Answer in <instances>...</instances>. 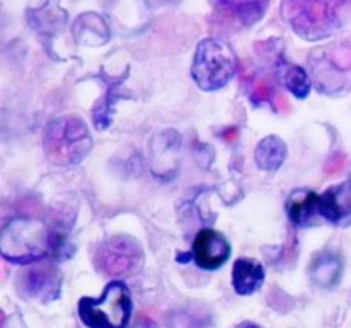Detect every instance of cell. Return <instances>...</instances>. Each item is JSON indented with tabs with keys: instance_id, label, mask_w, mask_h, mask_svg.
I'll use <instances>...</instances> for the list:
<instances>
[{
	"instance_id": "cell-1",
	"label": "cell",
	"mask_w": 351,
	"mask_h": 328,
	"mask_svg": "<svg viewBox=\"0 0 351 328\" xmlns=\"http://www.w3.org/2000/svg\"><path fill=\"white\" fill-rule=\"evenodd\" d=\"M131 296L127 285L112 281L99 299L84 298L79 302L80 320L88 328H125L130 323Z\"/></svg>"
},
{
	"instance_id": "cell-2",
	"label": "cell",
	"mask_w": 351,
	"mask_h": 328,
	"mask_svg": "<svg viewBox=\"0 0 351 328\" xmlns=\"http://www.w3.org/2000/svg\"><path fill=\"white\" fill-rule=\"evenodd\" d=\"M337 5L339 0H284L280 11L300 37L316 40L337 27Z\"/></svg>"
},
{
	"instance_id": "cell-3",
	"label": "cell",
	"mask_w": 351,
	"mask_h": 328,
	"mask_svg": "<svg viewBox=\"0 0 351 328\" xmlns=\"http://www.w3.org/2000/svg\"><path fill=\"white\" fill-rule=\"evenodd\" d=\"M91 148L86 125L77 117H62L49 124L45 132V151L59 165L79 163Z\"/></svg>"
},
{
	"instance_id": "cell-4",
	"label": "cell",
	"mask_w": 351,
	"mask_h": 328,
	"mask_svg": "<svg viewBox=\"0 0 351 328\" xmlns=\"http://www.w3.org/2000/svg\"><path fill=\"white\" fill-rule=\"evenodd\" d=\"M237 69L234 53L228 45L216 39L199 43L193 62V79L205 91L225 86Z\"/></svg>"
},
{
	"instance_id": "cell-5",
	"label": "cell",
	"mask_w": 351,
	"mask_h": 328,
	"mask_svg": "<svg viewBox=\"0 0 351 328\" xmlns=\"http://www.w3.org/2000/svg\"><path fill=\"white\" fill-rule=\"evenodd\" d=\"M49 236L43 224L29 219H14L2 233L5 259L16 263H31L42 259L49 250Z\"/></svg>"
},
{
	"instance_id": "cell-6",
	"label": "cell",
	"mask_w": 351,
	"mask_h": 328,
	"mask_svg": "<svg viewBox=\"0 0 351 328\" xmlns=\"http://www.w3.org/2000/svg\"><path fill=\"white\" fill-rule=\"evenodd\" d=\"M143 251L134 239L116 236L104 242L96 251V267L105 276L123 277L139 271Z\"/></svg>"
},
{
	"instance_id": "cell-7",
	"label": "cell",
	"mask_w": 351,
	"mask_h": 328,
	"mask_svg": "<svg viewBox=\"0 0 351 328\" xmlns=\"http://www.w3.org/2000/svg\"><path fill=\"white\" fill-rule=\"evenodd\" d=\"M60 283V271L53 265H36L19 274V285L22 293L42 302H49L58 298Z\"/></svg>"
},
{
	"instance_id": "cell-8",
	"label": "cell",
	"mask_w": 351,
	"mask_h": 328,
	"mask_svg": "<svg viewBox=\"0 0 351 328\" xmlns=\"http://www.w3.org/2000/svg\"><path fill=\"white\" fill-rule=\"evenodd\" d=\"M231 247L221 233L215 230H202L194 239L193 256L199 267L215 270L228 259Z\"/></svg>"
},
{
	"instance_id": "cell-9",
	"label": "cell",
	"mask_w": 351,
	"mask_h": 328,
	"mask_svg": "<svg viewBox=\"0 0 351 328\" xmlns=\"http://www.w3.org/2000/svg\"><path fill=\"white\" fill-rule=\"evenodd\" d=\"M319 216L341 226L351 225V180L331 187L319 196Z\"/></svg>"
},
{
	"instance_id": "cell-10",
	"label": "cell",
	"mask_w": 351,
	"mask_h": 328,
	"mask_svg": "<svg viewBox=\"0 0 351 328\" xmlns=\"http://www.w3.org/2000/svg\"><path fill=\"white\" fill-rule=\"evenodd\" d=\"M233 287L239 294H252L258 290L265 273L259 262L252 259H237L233 267Z\"/></svg>"
},
{
	"instance_id": "cell-11",
	"label": "cell",
	"mask_w": 351,
	"mask_h": 328,
	"mask_svg": "<svg viewBox=\"0 0 351 328\" xmlns=\"http://www.w3.org/2000/svg\"><path fill=\"white\" fill-rule=\"evenodd\" d=\"M268 3L269 0H219L221 8L236 17L245 27L259 21Z\"/></svg>"
},
{
	"instance_id": "cell-12",
	"label": "cell",
	"mask_w": 351,
	"mask_h": 328,
	"mask_svg": "<svg viewBox=\"0 0 351 328\" xmlns=\"http://www.w3.org/2000/svg\"><path fill=\"white\" fill-rule=\"evenodd\" d=\"M287 157L285 142L278 136L262 139L256 148V163L265 172H276L284 163Z\"/></svg>"
},
{
	"instance_id": "cell-13",
	"label": "cell",
	"mask_w": 351,
	"mask_h": 328,
	"mask_svg": "<svg viewBox=\"0 0 351 328\" xmlns=\"http://www.w3.org/2000/svg\"><path fill=\"white\" fill-rule=\"evenodd\" d=\"M288 214L293 224L308 225L319 216V196L313 191L294 193L288 202Z\"/></svg>"
},
{
	"instance_id": "cell-14",
	"label": "cell",
	"mask_w": 351,
	"mask_h": 328,
	"mask_svg": "<svg viewBox=\"0 0 351 328\" xmlns=\"http://www.w3.org/2000/svg\"><path fill=\"white\" fill-rule=\"evenodd\" d=\"M342 273V262L339 257L331 253H325L316 257L311 265V277L319 285L328 287L337 282Z\"/></svg>"
},
{
	"instance_id": "cell-15",
	"label": "cell",
	"mask_w": 351,
	"mask_h": 328,
	"mask_svg": "<svg viewBox=\"0 0 351 328\" xmlns=\"http://www.w3.org/2000/svg\"><path fill=\"white\" fill-rule=\"evenodd\" d=\"M280 79L288 90L299 99H304L310 93V79L302 68L298 65L280 64Z\"/></svg>"
},
{
	"instance_id": "cell-16",
	"label": "cell",
	"mask_w": 351,
	"mask_h": 328,
	"mask_svg": "<svg viewBox=\"0 0 351 328\" xmlns=\"http://www.w3.org/2000/svg\"><path fill=\"white\" fill-rule=\"evenodd\" d=\"M236 328H258V327H254V325H250V324H242V325L236 327Z\"/></svg>"
}]
</instances>
